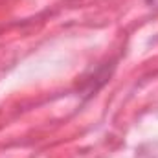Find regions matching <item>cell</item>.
Wrapping results in <instances>:
<instances>
[{
	"mask_svg": "<svg viewBox=\"0 0 158 158\" xmlns=\"http://www.w3.org/2000/svg\"><path fill=\"white\" fill-rule=\"evenodd\" d=\"M147 4H151V6H155V7H158V0H147Z\"/></svg>",
	"mask_w": 158,
	"mask_h": 158,
	"instance_id": "1",
	"label": "cell"
}]
</instances>
